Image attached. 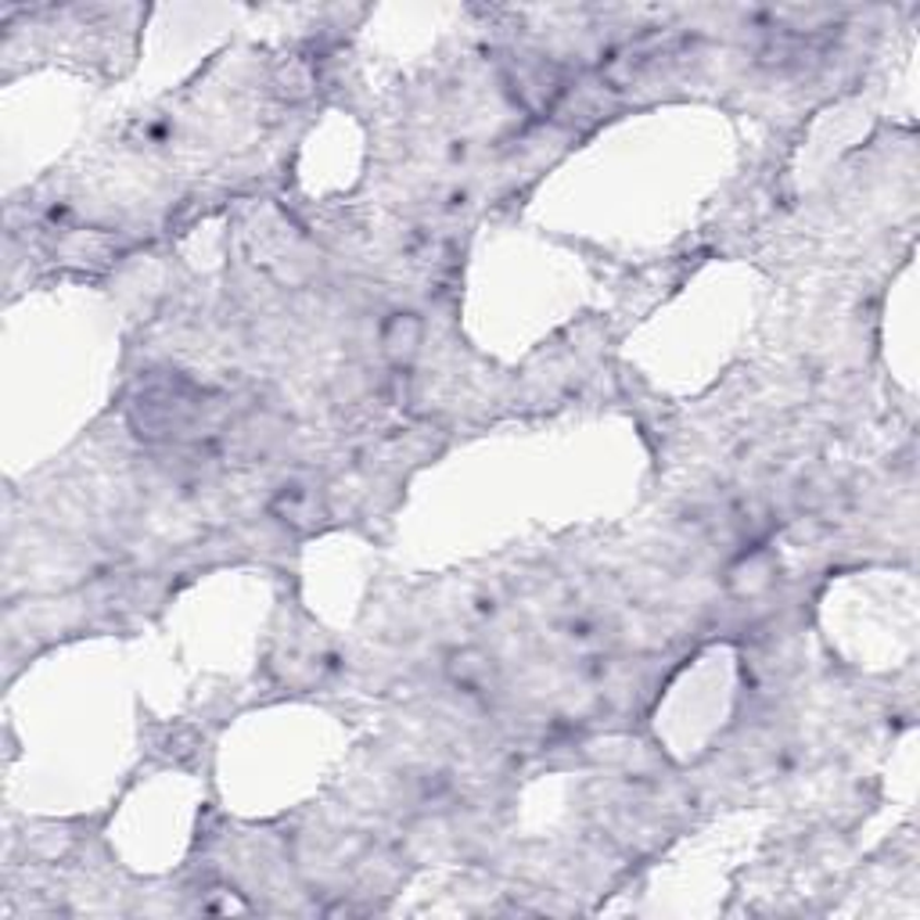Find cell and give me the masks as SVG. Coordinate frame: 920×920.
<instances>
[{"instance_id": "6da1fadb", "label": "cell", "mask_w": 920, "mask_h": 920, "mask_svg": "<svg viewBox=\"0 0 920 920\" xmlns=\"http://www.w3.org/2000/svg\"><path fill=\"white\" fill-rule=\"evenodd\" d=\"M382 346L392 360H407L421 346V321L414 313H392V321L382 327Z\"/></svg>"}]
</instances>
